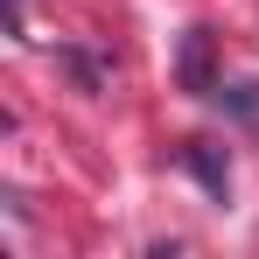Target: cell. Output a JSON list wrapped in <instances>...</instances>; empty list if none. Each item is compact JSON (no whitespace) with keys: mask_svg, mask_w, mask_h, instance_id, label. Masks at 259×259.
I'll return each mask as SVG.
<instances>
[{"mask_svg":"<svg viewBox=\"0 0 259 259\" xmlns=\"http://www.w3.org/2000/svg\"><path fill=\"white\" fill-rule=\"evenodd\" d=\"M182 168L196 175V182H203V189H210L217 203H224V196H231V161H224V154H217V140H182Z\"/></svg>","mask_w":259,"mask_h":259,"instance_id":"cell-1","label":"cell"},{"mask_svg":"<svg viewBox=\"0 0 259 259\" xmlns=\"http://www.w3.org/2000/svg\"><path fill=\"white\" fill-rule=\"evenodd\" d=\"M182 91H217L210 84V35H203V28L182 35Z\"/></svg>","mask_w":259,"mask_h":259,"instance_id":"cell-2","label":"cell"},{"mask_svg":"<svg viewBox=\"0 0 259 259\" xmlns=\"http://www.w3.org/2000/svg\"><path fill=\"white\" fill-rule=\"evenodd\" d=\"M210 98L224 105V112H231V119H238V126H259V77H238V84H217Z\"/></svg>","mask_w":259,"mask_h":259,"instance_id":"cell-3","label":"cell"}]
</instances>
